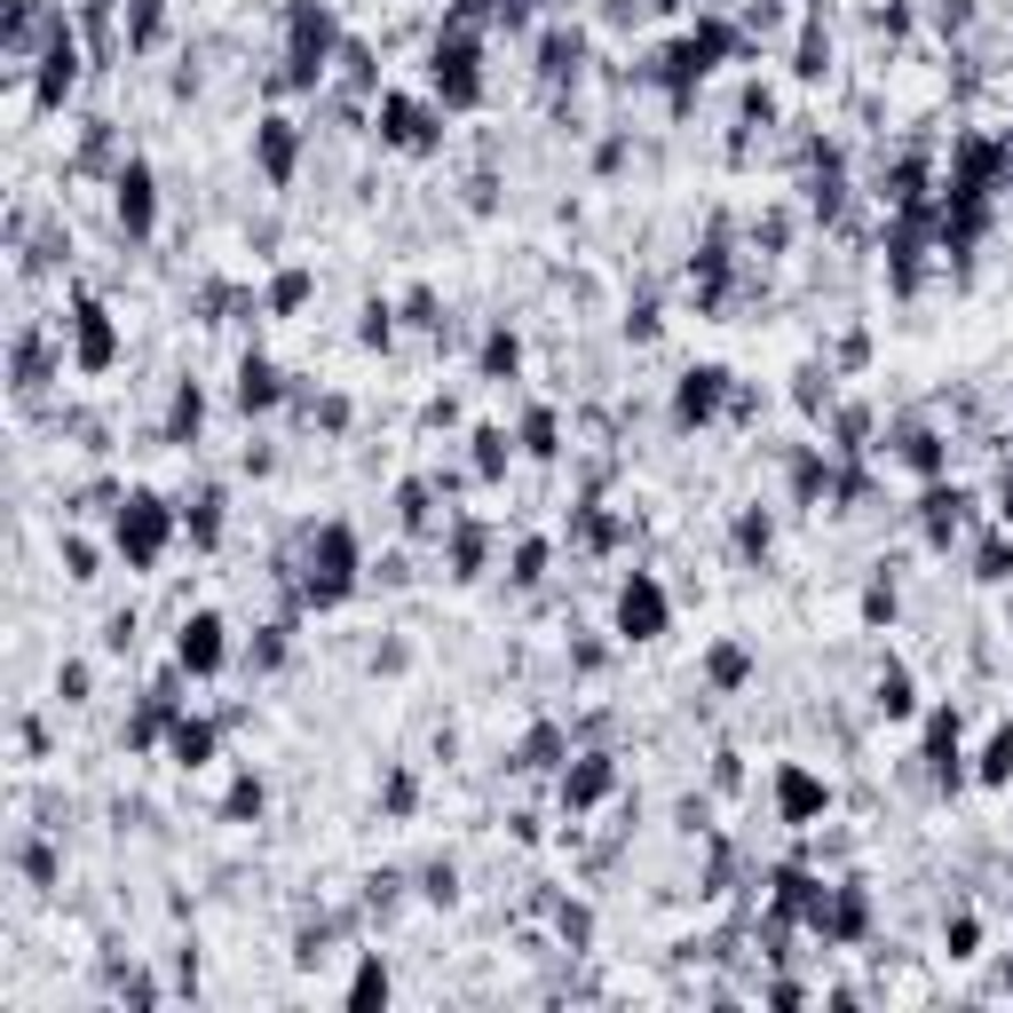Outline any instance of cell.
I'll return each instance as SVG.
<instances>
[{"label": "cell", "mask_w": 1013, "mask_h": 1013, "mask_svg": "<svg viewBox=\"0 0 1013 1013\" xmlns=\"http://www.w3.org/2000/svg\"><path fill=\"white\" fill-rule=\"evenodd\" d=\"M119 538H127L135 555H151L159 547V499H135V523H119Z\"/></svg>", "instance_id": "7a4b0ae2"}, {"label": "cell", "mask_w": 1013, "mask_h": 1013, "mask_svg": "<svg viewBox=\"0 0 1013 1013\" xmlns=\"http://www.w3.org/2000/svg\"><path fill=\"white\" fill-rule=\"evenodd\" d=\"M119 222H127V230L151 222V175H143V166H135V175H119Z\"/></svg>", "instance_id": "6da1fadb"}, {"label": "cell", "mask_w": 1013, "mask_h": 1013, "mask_svg": "<svg viewBox=\"0 0 1013 1013\" xmlns=\"http://www.w3.org/2000/svg\"><path fill=\"white\" fill-rule=\"evenodd\" d=\"M214 633H222L214 618H198V626L183 633V665H214V657H222V641H214Z\"/></svg>", "instance_id": "3957f363"}, {"label": "cell", "mask_w": 1013, "mask_h": 1013, "mask_svg": "<svg viewBox=\"0 0 1013 1013\" xmlns=\"http://www.w3.org/2000/svg\"><path fill=\"white\" fill-rule=\"evenodd\" d=\"M238 396H246V404H269V396H278V381H269V364H261V357L246 364V388H238Z\"/></svg>", "instance_id": "5b68a950"}, {"label": "cell", "mask_w": 1013, "mask_h": 1013, "mask_svg": "<svg viewBox=\"0 0 1013 1013\" xmlns=\"http://www.w3.org/2000/svg\"><path fill=\"white\" fill-rule=\"evenodd\" d=\"M626 626H657V586H633L626 594Z\"/></svg>", "instance_id": "277c9868"}]
</instances>
